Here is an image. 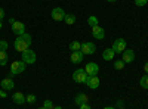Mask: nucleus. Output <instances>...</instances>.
Instances as JSON below:
<instances>
[{
    "label": "nucleus",
    "instance_id": "nucleus-33",
    "mask_svg": "<svg viewBox=\"0 0 148 109\" xmlns=\"http://www.w3.org/2000/svg\"><path fill=\"white\" fill-rule=\"evenodd\" d=\"M104 109H116L114 106H107V108H104Z\"/></svg>",
    "mask_w": 148,
    "mask_h": 109
},
{
    "label": "nucleus",
    "instance_id": "nucleus-14",
    "mask_svg": "<svg viewBox=\"0 0 148 109\" xmlns=\"http://www.w3.org/2000/svg\"><path fill=\"white\" fill-rule=\"evenodd\" d=\"M83 53H82V50H77V52H73L71 53V56H70V60L73 64H82L83 62Z\"/></svg>",
    "mask_w": 148,
    "mask_h": 109
},
{
    "label": "nucleus",
    "instance_id": "nucleus-36",
    "mask_svg": "<svg viewBox=\"0 0 148 109\" xmlns=\"http://www.w3.org/2000/svg\"><path fill=\"white\" fill-rule=\"evenodd\" d=\"M0 30H2V21H0Z\"/></svg>",
    "mask_w": 148,
    "mask_h": 109
},
{
    "label": "nucleus",
    "instance_id": "nucleus-25",
    "mask_svg": "<svg viewBox=\"0 0 148 109\" xmlns=\"http://www.w3.org/2000/svg\"><path fill=\"white\" fill-rule=\"evenodd\" d=\"M25 102H27V103H34V102H36V96H34V94H28L27 97H25Z\"/></svg>",
    "mask_w": 148,
    "mask_h": 109
},
{
    "label": "nucleus",
    "instance_id": "nucleus-12",
    "mask_svg": "<svg viewBox=\"0 0 148 109\" xmlns=\"http://www.w3.org/2000/svg\"><path fill=\"white\" fill-rule=\"evenodd\" d=\"M92 35H93L96 40H102L105 37V31H104L102 27L96 25V27H92Z\"/></svg>",
    "mask_w": 148,
    "mask_h": 109
},
{
    "label": "nucleus",
    "instance_id": "nucleus-37",
    "mask_svg": "<svg viewBox=\"0 0 148 109\" xmlns=\"http://www.w3.org/2000/svg\"><path fill=\"white\" fill-rule=\"evenodd\" d=\"M39 109H46V108H45V106H42V108H39Z\"/></svg>",
    "mask_w": 148,
    "mask_h": 109
},
{
    "label": "nucleus",
    "instance_id": "nucleus-15",
    "mask_svg": "<svg viewBox=\"0 0 148 109\" xmlns=\"http://www.w3.org/2000/svg\"><path fill=\"white\" fill-rule=\"evenodd\" d=\"M88 100H89V96L86 94V93H80V94H77V96H76V99H74V103L80 106V105L88 103Z\"/></svg>",
    "mask_w": 148,
    "mask_h": 109
},
{
    "label": "nucleus",
    "instance_id": "nucleus-16",
    "mask_svg": "<svg viewBox=\"0 0 148 109\" xmlns=\"http://www.w3.org/2000/svg\"><path fill=\"white\" fill-rule=\"evenodd\" d=\"M12 100H14L16 105H22V103H25V96H24L21 91H16V93H14V96H12Z\"/></svg>",
    "mask_w": 148,
    "mask_h": 109
},
{
    "label": "nucleus",
    "instance_id": "nucleus-3",
    "mask_svg": "<svg viewBox=\"0 0 148 109\" xmlns=\"http://www.w3.org/2000/svg\"><path fill=\"white\" fill-rule=\"evenodd\" d=\"M86 78H88V74H86V71L79 68L73 72V80L74 83H79V84H84L86 83Z\"/></svg>",
    "mask_w": 148,
    "mask_h": 109
},
{
    "label": "nucleus",
    "instance_id": "nucleus-5",
    "mask_svg": "<svg viewBox=\"0 0 148 109\" xmlns=\"http://www.w3.org/2000/svg\"><path fill=\"white\" fill-rule=\"evenodd\" d=\"M116 53H119V55H121L123 52L126 50V41H125V39H117L114 43H113V47H111Z\"/></svg>",
    "mask_w": 148,
    "mask_h": 109
},
{
    "label": "nucleus",
    "instance_id": "nucleus-2",
    "mask_svg": "<svg viewBox=\"0 0 148 109\" xmlns=\"http://www.w3.org/2000/svg\"><path fill=\"white\" fill-rule=\"evenodd\" d=\"M25 68H27V64L24 62V60H15V62H12V65H10V72L14 75H16V74H21V72L25 71Z\"/></svg>",
    "mask_w": 148,
    "mask_h": 109
},
{
    "label": "nucleus",
    "instance_id": "nucleus-31",
    "mask_svg": "<svg viewBox=\"0 0 148 109\" xmlns=\"http://www.w3.org/2000/svg\"><path fill=\"white\" fill-rule=\"evenodd\" d=\"M6 96H8V94H6V91H3V90H0V97H3V99H5Z\"/></svg>",
    "mask_w": 148,
    "mask_h": 109
},
{
    "label": "nucleus",
    "instance_id": "nucleus-9",
    "mask_svg": "<svg viewBox=\"0 0 148 109\" xmlns=\"http://www.w3.org/2000/svg\"><path fill=\"white\" fill-rule=\"evenodd\" d=\"M84 84L89 89H98V87H99V78H98V75H88Z\"/></svg>",
    "mask_w": 148,
    "mask_h": 109
},
{
    "label": "nucleus",
    "instance_id": "nucleus-13",
    "mask_svg": "<svg viewBox=\"0 0 148 109\" xmlns=\"http://www.w3.org/2000/svg\"><path fill=\"white\" fill-rule=\"evenodd\" d=\"M0 86H2V89L3 90H12V89H14L15 87V83H14V80H12V78H3L2 81H0Z\"/></svg>",
    "mask_w": 148,
    "mask_h": 109
},
{
    "label": "nucleus",
    "instance_id": "nucleus-26",
    "mask_svg": "<svg viewBox=\"0 0 148 109\" xmlns=\"http://www.w3.org/2000/svg\"><path fill=\"white\" fill-rule=\"evenodd\" d=\"M43 106H45L46 109H53V103H52L51 100H45V103H43Z\"/></svg>",
    "mask_w": 148,
    "mask_h": 109
},
{
    "label": "nucleus",
    "instance_id": "nucleus-20",
    "mask_svg": "<svg viewBox=\"0 0 148 109\" xmlns=\"http://www.w3.org/2000/svg\"><path fill=\"white\" fill-rule=\"evenodd\" d=\"M64 22L67 24V25H73V24L76 22V16H74V15H65Z\"/></svg>",
    "mask_w": 148,
    "mask_h": 109
},
{
    "label": "nucleus",
    "instance_id": "nucleus-11",
    "mask_svg": "<svg viewBox=\"0 0 148 109\" xmlns=\"http://www.w3.org/2000/svg\"><path fill=\"white\" fill-rule=\"evenodd\" d=\"M121 60L125 64H132L133 60H135V53H133V50H125L121 53Z\"/></svg>",
    "mask_w": 148,
    "mask_h": 109
},
{
    "label": "nucleus",
    "instance_id": "nucleus-32",
    "mask_svg": "<svg viewBox=\"0 0 148 109\" xmlns=\"http://www.w3.org/2000/svg\"><path fill=\"white\" fill-rule=\"evenodd\" d=\"M144 71H145V74H148V62L144 65Z\"/></svg>",
    "mask_w": 148,
    "mask_h": 109
},
{
    "label": "nucleus",
    "instance_id": "nucleus-22",
    "mask_svg": "<svg viewBox=\"0 0 148 109\" xmlns=\"http://www.w3.org/2000/svg\"><path fill=\"white\" fill-rule=\"evenodd\" d=\"M139 84H141V87H142V89H148V74H145V75L141 78Z\"/></svg>",
    "mask_w": 148,
    "mask_h": 109
},
{
    "label": "nucleus",
    "instance_id": "nucleus-6",
    "mask_svg": "<svg viewBox=\"0 0 148 109\" xmlns=\"http://www.w3.org/2000/svg\"><path fill=\"white\" fill-rule=\"evenodd\" d=\"M95 50H96L95 43H90V41L82 43V53H83V55H93Z\"/></svg>",
    "mask_w": 148,
    "mask_h": 109
},
{
    "label": "nucleus",
    "instance_id": "nucleus-19",
    "mask_svg": "<svg viewBox=\"0 0 148 109\" xmlns=\"http://www.w3.org/2000/svg\"><path fill=\"white\" fill-rule=\"evenodd\" d=\"M6 64H8V55H6V52L0 50V66H5Z\"/></svg>",
    "mask_w": 148,
    "mask_h": 109
},
{
    "label": "nucleus",
    "instance_id": "nucleus-28",
    "mask_svg": "<svg viewBox=\"0 0 148 109\" xmlns=\"http://www.w3.org/2000/svg\"><path fill=\"white\" fill-rule=\"evenodd\" d=\"M123 105H125V102H123V100H117V102H116V108H117V109L123 108Z\"/></svg>",
    "mask_w": 148,
    "mask_h": 109
},
{
    "label": "nucleus",
    "instance_id": "nucleus-18",
    "mask_svg": "<svg viewBox=\"0 0 148 109\" xmlns=\"http://www.w3.org/2000/svg\"><path fill=\"white\" fill-rule=\"evenodd\" d=\"M70 50H71V52L82 50V43H79V41H73V43H70Z\"/></svg>",
    "mask_w": 148,
    "mask_h": 109
},
{
    "label": "nucleus",
    "instance_id": "nucleus-17",
    "mask_svg": "<svg viewBox=\"0 0 148 109\" xmlns=\"http://www.w3.org/2000/svg\"><path fill=\"white\" fill-rule=\"evenodd\" d=\"M114 56H116V52H114L113 49H105V50L102 52V58H104V60H113Z\"/></svg>",
    "mask_w": 148,
    "mask_h": 109
},
{
    "label": "nucleus",
    "instance_id": "nucleus-29",
    "mask_svg": "<svg viewBox=\"0 0 148 109\" xmlns=\"http://www.w3.org/2000/svg\"><path fill=\"white\" fill-rule=\"evenodd\" d=\"M3 18H5V10H3V7H0V21Z\"/></svg>",
    "mask_w": 148,
    "mask_h": 109
},
{
    "label": "nucleus",
    "instance_id": "nucleus-27",
    "mask_svg": "<svg viewBox=\"0 0 148 109\" xmlns=\"http://www.w3.org/2000/svg\"><path fill=\"white\" fill-rule=\"evenodd\" d=\"M148 0H135V5L136 6H145Z\"/></svg>",
    "mask_w": 148,
    "mask_h": 109
},
{
    "label": "nucleus",
    "instance_id": "nucleus-23",
    "mask_svg": "<svg viewBox=\"0 0 148 109\" xmlns=\"http://www.w3.org/2000/svg\"><path fill=\"white\" fill-rule=\"evenodd\" d=\"M114 68L116 69H123V68H125V62H123V60L120 59V60H116V62H114Z\"/></svg>",
    "mask_w": 148,
    "mask_h": 109
},
{
    "label": "nucleus",
    "instance_id": "nucleus-1",
    "mask_svg": "<svg viewBox=\"0 0 148 109\" xmlns=\"http://www.w3.org/2000/svg\"><path fill=\"white\" fill-rule=\"evenodd\" d=\"M31 44V35L30 34H22V35H18L16 40H15V50L22 53V52H25L28 47Z\"/></svg>",
    "mask_w": 148,
    "mask_h": 109
},
{
    "label": "nucleus",
    "instance_id": "nucleus-38",
    "mask_svg": "<svg viewBox=\"0 0 148 109\" xmlns=\"http://www.w3.org/2000/svg\"><path fill=\"white\" fill-rule=\"evenodd\" d=\"M120 109H125V108H120Z\"/></svg>",
    "mask_w": 148,
    "mask_h": 109
},
{
    "label": "nucleus",
    "instance_id": "nucleus-4",
    "mask_svg": "<svg viewBox=\"0 0 148 109\" xmlns=\"http://www.w3.org/2000/svg\"><path fill=\"white\" fill-rule=\"evenodd\" d=\"M21 56H22V60H24L27 65H31V64L36 62V52L31 50V49H27L25 52H22Z\"/></svg>",
    "mask_w": 148,
    "mask_h": 109
},
{
    "label": "nucleus",
    "instance_id": "nucleus-24",
    "mask_svg": "<svg viewBox=\"0 0 148 109\" xmlns=\"http://www.w3.org/2000/svg\"><path fill=\"white\" fill-rule=\"evenodd\" d=\"M8 41H5V40H2V41H0V50H2V52H6L8 50Z\"/></svg>",
    "mask_w": 148,
    "mask_h": 109
},
{
    "label": "nucleus",
    "instance_id": "nucleus-7",
    "mask_svg": "<svg viewBox=\"0 0 148 109\" xmlns=\"http://www.w3.org/2000/svg\"><path fill=\"white\" fill-rule=\"evenodd\" d=\"M10 25H12V31H14L16 35L25 34V24H22L19 21H14V24H10Z\"/></svg>",
    "mask_w": 148,
    "mask_h": 109
},
{
    "label": "nucleus",
    "instance_id": "nucleus-8",
    "mask_svg": "<svg viewBox=\"0 0 148 109\" xmlns=\"http://www.w3.org/2000/svg\"><path fill=\"white\" fill-rule=\"evenodd\" d=\"M51 15H52V19H55V21H64L67 14L64 12L62 7H53L52 12H51Z\"/></svg>",
    "mask_w": 148,
    "mask_h": 109
},
{
    "label": "nucleus",
    "instance_id": "nucleus-10",
    "mask_svg": "<svg viewBox=\"0 0 148 109\" xmlns=\"http://www.w3.org/2000/svg\"><path fill=\"white\" fill-rule=\"evenodd\" d=\"M86 74L88 75H98V72H99V65L95 64V62H89V64H86Z\"/></svg>",
    "mask_w": 148,
    "mask_h": 109
},
{
    "label": "nucleus",
    "instance_id": "nucleus-35",
    "mask_svg": "<svg viewBox=\"0 0 148 109\" xmlns=\"http://www.w3.org/2000/svg\"><path fill=\"white\" fill-rule=\"evenodd\" d=\"M107 2H110V3H113V2H116V0H107Z\"/></svg>",
    "mask_w": 148,
    "mask_h": 109
},
{
    "label": "nucleus",
    "instance_id": "nucleus-34",
    "mask_svg": "<svg viewBox=\"0 0 148 109\" xmlns=\"http://www.w3.org/2000/svg\"><path fill=\"white\" fill-rule=\"evenodd\" d=\"M53 109H62V106H53Z\"/></svg>",
    "mask_w": 148,
    "mask_h": 109
},
{
    "label": "nucleus",
    "instance_id": "nucleus-30",
    "mask_svg": "<svg viewBox=\"0 0 148 109\" xmlns=\"http://www.w3.org/2000/svg\"><path fill=\"white\" fill-rule=\"evenodd\" d=\"M80 109H92L88 103H84V105H80Z\"/></svg>",
    "mask_w": 148,
    "mask_h": 109
},
{
    "label": "nucleus",
    "instance_id": "nucleus-21",
    "mask_svg": "<svg viewBox=\"0 0 148 109\" xmlns=\"http://www.w3.org/2000/svg\"><path fill=\"white\" fill-rule=\"evenodd\" d=\"M88 24L90 27H96L98 25V18L95 16V15H90L89 18H88Z\"/></svg>",
    "mask_w": 148,
    "mask_h": 109
}]
</instances>
